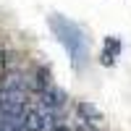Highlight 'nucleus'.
Masks as SVG:
<instances>
[{
	"instance_id": "1",
	"label": "nucleus",
	"mask_w": 131,
	"mask_h": 131,
	"mask_svg": "<svg viewBox=\"0 0 131 131\" xmlns=\"http://www.w3.org/2000/svg\"><path fill=\"white\" fill-rule=\"evenodd\" d=\"M50 26H52V31L58 34V39L68 47V52H71L76 60H84L86 58V39H84V34H81L79 26H73L71 21H66L58 13L50 16Z\"/></svg>"
}]
</instances>
